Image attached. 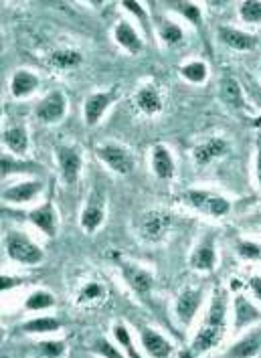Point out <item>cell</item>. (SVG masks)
I'll return each mask as SVG.
<instances>
[{
	"mask_svg": "<svg viewBox=\"0 0 261 358\" xmlns=\"http://www.w3.org/2000/svg\"><path fill=\"white\" fill-rule=\"evenodd\" d=\"M225 318H227V295H225V292L217 290L213 295L209 314L205 316V322H203L200 330L196 332L195 340H193L191 355H205L217 346L219 340L223 338V332H225Z\"/></svg>",
	"mask_w": 261,
	"mask_h": 358,
	"instance_id": "obj_1",
	"label": "cell"
},
{
	"mask_svg": "<svg viewBox=\"0 0 261 358\" xmlns=\"http://www.w3.org/2000/svg\"><path fill=\"white\" fill-rule=\"evenodd\" d=\"M4 247H6V255L22 265H39L45 259L43 249L35 245L24 233H8L4 239Z\"/></svg>",
	"mask_w": 261,
	"mask_h": 358,
	"instance_id": "obj_2",
	"label": "cell"
},
{
	"mask_svg": "<svg viewBox=\"0 0 261 358\" xmlns=\"http://www.w3.org/2000/svg\"><path fill=\"white\" fill-rule=\"evenodd\" d=\"M184 199L193 209L207 217H213V219H223L231 211V203L223 194L211 192V190H187Z\"/></svg>",
	"mask_w": 261,
	"mask_h": 358,
	"instance_id": "obj_3",
	"label": "cell"
},
{
	"mask_svg": "<svg viewBox=\"0 0 261 358\" xmlns=\"http://www.w3.org/2000/svg\"><path fill=\"white\" fill-rule=\"evenodd\" d=\"M171 225H173L171 212L162 211V209H152L140 217L138 233L146 243H160L166 237V233L171 231Z\"/></svg>",
	"mask_w": 261,
	"mask_h": 358,
	"instance_id": "obj_4",
	"label": "cell"
},
{
	"mask_svg": "<svg viewBox=\"0 0 261 358\" xmlns=\"http://www.w3.org/2000/svg\"><path fill=\"white\" fill-rule=\"evenodd\" d=\"M95 154L116 174H130L134 170V156L128 148L120 146V144H102L97 146Z\"/></svg>",
	"mask_w": 261,
	"mask_h": 358,
	"instance_id": "obj_5",
	"label": "cell"
},
{
	"mask_svg": "<svg viewBox=\"0 0 261 358\" xmlns=\"http://www.w3.org/2000/svg\"><path fill=\"white\" fill-rule=\"evenodd\" d=\"M118 95H120L118 89L91 93L84 104V120H86L87 126H97L102 122V118L106 116L108 107L118 100Z\"/></svg>",
	"mask_w": 261,
	"mask_h": 358,
	"instance_id": "obj_6",
	"label": "cell"
},
{
	"mask_svg": "<svg viewBox=\"0 0 261 358\" xmlns=\"http://www.w3.org/2000/svg\"><path fill=\"white\" fill-rule=\"evenodd\" d=\"M200 304H203V290L200 288H184L176 297V306H174L176 320L182 326H191Z\"/></svg>",
	"mask_w": 261,
	"mask_h": 358,
	"instance_id": "obj_7",
	"label": "cell"
},
{
	"mask_svg": "<svg viewBox=\"0 0 261 358\" xmlns=\"http://www.w3.org/2000/svg\"><path fill=\"white\" fill-rule=\"evenodd\" d=\"M104 219H106V201H104V194L100 190H93L91 196H89V201H87V205L84 207V211H81V219H79L81 229L87 233H95L102 227Z\"/></svg>",
	"mask_w": 261,
	"mask_h": 358,
	"instance_id": "obj_8",
	"label": "cell"
},
{
	"mask_svg": "<svg viewBox=\"0 0 261 358\" xmlns=\"http://www.w3.org/2000/svg\"><path fill=\"white\" fill-rule=\"evenodd\" d=\"M67 111V100L61 91H53L35 109V116L41 124H57Z\"/></svg>",
	"mask_w": 261,
	"mask_h": 358,
	"instance_id": "obj_9",
	"label": "cell"
},
{
	"mask_svg": "<svg viewBox=\"0 0 261 358\" xmlns=\"http://www.w3.org/2000/svg\"><path fill=\"white\" fill-rule=\"evenodd\" d=\"M57 162L59 170L63 176V182L73 187L79 180V172H81V154L75 146H57Z\"/></svg>",
	"mask_w": 261,
	"mask_h": 358,
	"instance_id": "obj_10",
	"label": "cell"
},
{
	"mask_svg": "<svg viewBox=\"0 0 261 358\" xmlns=\"http://www.w3.org/2000/svg\"><path fill=\"white\" fill-rule=\"evenodd\" d=\"M229 150V142L225 138H209L203 144H198L193 152L196 166H207L213 160H217L221 156H225Z\"/></svg>",
	"mask_w": 261,
	"mask_h": 358,
	"instance_id": "obj_11",
	"label": "cell"
},
{
	"mask_svg": "<svg viewBox=\"0 0 261 358\" xmlns=\"http://www.w3.org/2000/svg\"><path fill=\"white\" fill-rule=\"evenodd\" d=\"M41 190H43L41 180H26V182H19V185H13V187L4 189L2 201L10 203V205H24V203L33 201Z\"/></svg>",
	"mask_w": 261,
	"mask_h": 358,
	"instance_id": "obj_12",
	"label": "cell"
},
{
	"mask_svg": "<svg viewBox=\"0 0 261 358\" xmlns=\"http://www.w3.org/2000/svg\"><path fill=\"white\" fill-rule=\"evenodd\" d=\"M122 275H124V279L128 281V286H130V288L134 290V292H136V294L144 295V294H148V292L152 290L154 275L150 274L148 270L140 267V265L122 263Z\"/></svg>",
	"mask_w": 261,
	"mask_h": 358,
	"instance_id": "obj_13",
	"label": "cell"
},
{
	"mask_svg": "<svg viewBox=\"0 0 261 358\" xmlns=\"http://www.w3.org/2000/svg\"><path fill=\"white\" fill-rule=\"evenodd\" d=\"M140 342L144 346V352L154 358H166L173 355L171 342L152 328H140Z\"/></svg>",
	"mask_w": 261,
	"mask_h": 358,
	"instance_id": "obj_14",
	"label": "cell"
},
{
	"mask_svg": "<svg viewBox=\"0 0 261 358\" xmlns=\"http://www.w3.org/2000/svg\"><path fill=\"white\" fill-rule=\"evenodd\" d=\"M29 221L37 229H41L47 237L57 235V215H55V207H53L51 201H47L41 207H37V209L29 212Z\"/></svg>",
	"mask_w": 261,
	"mask_h": 358,
	"instance_id": "obj_15",
	"label": "cell"
},
{
	"mask_svg": "<svg viewBox=\"0 0 261 358\" xmlns=\"http://www.w3.org/2000/svg\"><path fill=\"white\" fill-rule=\"evenodd\" d=\"M217 33L219 39L233 51H251L258 45V39L251 33H245L233 26H219Z\"/></svg>",
	"mask_w": 261,
	"mask_h": 358,
	"instance_id": "obj_16",
	"label": "cell"
},
{
	"mask_svg": "<svg viewBox=\"0 0 261 358\" xmlns=\"http://www.w3.org/2000/svg\"><path fill=\"white\" fill-rule=\"evenodd\" d=\"M189 263L195 272H213L217 265V251H215L213 241L205 239L198 247H195V251L191 253Z\"/></svg>",
	"mask_w": 261,
	"mask_h": 358,
	"instance_id": "obj_17",
	"label": "cell"
},
{
	"mask_svg": "<svg viewBox=\"0 0 261 358\" xmlns=\"http://www.w3.org/2000/svg\"><path fill=\"white\" fill-rule=\"evenodd\" d=\"M113 39H116V42H118L124 51H128L132 55H138V53L142 51V47H144L140 35L136 33V29H134L128 21H120L116 24V29H113Z\"/></svg>",
	"mask_w": 261,
	"mask_h": 358,
	"instance_id": "obj_18",
	"label": "cell"
},
{
	"mask_svg": "<svg viewBox=\"0 0 261 358\" xmlns=\"http://www.w3.org/2000/svg\"><path fill=\"white\" fill-rule=\"evenodd\" d=\"M255 320H260V310L245 295H235V299H233V328L241 330V328L253 324Z\"/></svg>",
	"mask_w": 261,
	"mask_h": 358,
	"instance_id": "obj_19",
	"label": "cell"
},
{
	"mask_svg": "<svg viewBox=\"0 0 261 358\" xmlns=\"http://www.w3.org/2000/svg\"><path fill=\"white\" fill-rule=\"evenodd\" d=\"M136 107L144 114V116H156L162 111V98L158 93V89L154 85H142L136 91Z\"/></svg>",
	"mask_w": 261,
	"mask_h": 358,
	"instance_id": "obj_20",
	"label": "cell"
},
{
	"mask_svg": "<svg viewBox=\"0 0 261 358\" xmlns=\"http://www.w3.org/2000/svg\"><path fill=\"white\" fill-rule=\"evenodd\" d=\"M152 170L160 180H173L176 164L173 154L166 146H154L152 150Z\"/></svg>",
	"mask_w": 261,
	"mask_h": 358,
	"instance_id": "obj_21",
	"label": "cell"
},
{
	"mask_svg": "<svg viewBox=\"0 0 261 358\" xmlns=\"http://www.w3.org/2000/svg\"><path fill=\"white\" fill-rule=\"evenodd\" d=\"M37 87H39V77L35 73L26 71V69L17 71L13 75V79H10V93L15 98H19V100L33 95L37 91Z\"/></svg>",
	"mask_w": 261,
	"mask_h": 358,
	"instance_id": "obj_22",
	"label": "cell"
},
{
	"mask_svg": "<svg viewBox=\"0 0 261 358\" xmlns=\"http://www.w3.org/2000/svg\"><path fill=\"white\" fill-rule=\"evenodd\" d=\"M81 63H84V55L75 49H57L49 55V65L59 69V71L75 69Z\"/></svg>",
	"mask_w": 261,
	"mask_h": 358,
	"instance_id": "obj_23",
	"label": "cell"
},
{
	"mask_svg": "<svg viewBox=\"0 0 261 358\" xmlns=\"http://www.w3.org/2000/svg\"><path fill=\"white\" fill-rule=\"evenodd\" d=\"M156 29H158L160 41L164 42V45H168V47H176V45H180V42L184 41V31L176 22L168 21V19L158 17Z\"/></svg>",
	"mask_w": 261,
	"mask_h": 358,
	"instance_id": "obj_24",
	"label": "cell"
},
{
	"mask_svg": "<svg viewBox=\"0 0 261 358\" xmlns=\"http://www.w3.org/2000/svg\"><path fill=\"white\" fill-rule=\"evenodd\" d=\"M2 142L6 144V148H10V152L22 156L29 150V132L22 126L8 127L2 136Z\"/></svg>",
	"mask_w": 261,
	"mask_h": 358,
	"instance_id": "obj_25",
	"label": "cell"
},
{
	"mask_svg": "<svg viewBox=\"0 0 261 358\" xmlns=\"http://www.w3.org/2000/svg\"><path fill=\"white\" fill-rule=\"evenodd\" d=\"M260 350H261L260 332H253V334H247L245 338H241L235 346H231V348L227 350V355H229V357L245 358V357H255V355H260Z\"/></svg>",
	"mask_w": 261,
	"mask_h": 358,
	"instance_id": "obj_26",
	"label": "cell"
},
{
	"mask_svg": "<svg viewBox=\"0 0 261 358\" xmlns=\"http://www.w3.org/2000/svg\"><path fill=\"white\" fill-rule=\"evenodd\" d=\"M166 4L173 8L176 15H180L182 19L195 24V26H203V13L191 0H166Z\"/></svg>",
	"mask_w": 261,
	"mask_h": 358,
	"instance_id": "obj_27",
	"label": "cell"
},
{
	"mask_svg": "<svg viewBox=\"0 0 261 358\" xmlns=\"http://www.w3.org/2000/svg\"><path fill=\"white\" fill-rule=\"evenodd\" d=\"M221 98L225 100V104L235 109L245 106V100H243V91H241L239 81L235 77H225L221 81Z\"/></svg>",
	"mask_w": 261,
	"mask_h": 358,
	"instance_id": "obj_28",
	"label": "cell"
},
{
	"mask_svg": "<svg viewBox=\"0 0 261 358\" xmlns=\"http://www.w3.org/2000/svg\"><path fill=\"white\" fill-rule=\"evenodd\" d=\"M59 328H61V322L51 316L33 318L22 324V332L26 334H47V332H57Z\"/></svg>",
	"mask_w": 261,
	"mask_h": 358,
	"instance_id": "obj_29",
	"label": "cell"
},
{
	"mask_svg": "<svg viewBox=\"0 0 261 358\" xmlns=\"http://www.w3.org/2000/svg\"><path fill=\"white\" fill-rule=\"evenodd\" d=\"M180 75L191 84H205L209 77V69L203 61H189L187 65H182Z\"/></svg>",
	"mask_w": 261,
	"mask_h": 358,
	"instance_id": "obj_30",
	"label": "cell"
},
{
	"mask_svg": "<svg viewBox=\"0 0 261 358\" xmlns=\"http://www.w3.org/2000/svg\"><path fill=\"white\" fill-rule=\"evenodd\" d=\"M55 306V297L45 292V290H37L26 297L24 302V308L31 310V312H37V310H47V308H53Z\"/></svg>",
	"mask_w": 261,
	"mask_h": 358,
	"instance_id": "obj_31",
	"label": "cell"
},
{
	"mask_svg": "<svg viewBox=\"0 0 261 358\" xmlns=\"http://www.w3.org/2000/svg\"><path fill=\"white\" fill-rule=\"evenodd\" d=\"M239 19L247 24H260L261 0H243L239 4Z\"/></svg>",
	"mask_w": 261,
	"mask_h": 358,
	"instance_id": "obj_32",
	"label": "cell"
},
{
	"mask_svg": "<svg viewBox=\"0 0 261 358\" xmlns=\"http://www.w3.org/2000/svg\"><path fill=\"white\" fill-rule=\"evenodd\" d=\"M122 6L130 13L132 17L136 19V21L142 24V29L146 31V33H150V29H152V24H150V17H148V10L138 2V0H122Z\"/></svg>",
	"mask_w": 261,
	"mask_h": 358,
	"instance_id": "obj_33",
	"label": "cell"
},
{
	"mask_svg": "<svg viewBox=\"0 0 261 358\" xmlns=\"http://www.w3.org/2000/svg\"><path fill=\"white\" fill-rule=\"evenodd\" d=\"M106 297V288L102 286V283H97V281H91V283H87L86 288H81V292H79V304H97V302H102Z\"/></svg>",
	"mask_w": 261,
	"mask_h": 358,
	"instance_id": "obj_34",
	"label": "cell"
},
{
	"mask_svg": "<svg viewBox=\"0 0 261 358\" xmlns=\"http://www.w3.org/2000/svg\"><path fill=\"white\" fill-rule=\"evenodd\" d=\"M2 178L10 176L13 172H33L37 170V164L33 162H19V160H13L8 154H2Z\"/></svg>",
	"mask_w": 261,
	"mask_h": 358,
	"instance_id": "obj_35",
	"label": "cell"
},
{
	"mask_svg": "<svg viewBox=\"0 0 261 358\" xmlns=\"http://www.w3.org/2000/svg\"><path fill=\"white\" fill-rule=\"evenodd\" d=\"M237 255L245 261H260L261 245L253 243V241H239L237 243Z\"/></svg>",
	"mask_w": 261,
	"mask_h": 358,
	"instance_id": "obj_36",
	"label": "cell"
},
{
	"mask_svg": "<svg viewBox=\"0 0 261 358\" xmlns=\"http://www.w3.org/2000/svg\"><path fill=\"white\" fill-rule=\"evenodd\" d=\"M113 336L118 340V344L126 350L128 357H138V352L132 348V336L124 324H116V326H113Z\"/></svg>",
	"mask_w": 261,
	"mask_h": 358,
	"instance_id": "obj_37",
	"label": "cell"
},
{
	"mask_svg": "<svg viewBox=\"0 0 261 358\" xmlns=\"http://www.w3.org/2000/svg\"><path fill=\"white\" fill-rule=\"evenodd\" d=\"M39 352H41L43 357L57 358L65 352V344H63L61 340H43V342L39 344Z\"/></svg>",
	"mask_w": 261,
	"mask_h": 358,
	"instance_id": "obj_38",
	"label": "cell"
},
{
	"mask_svg": "<svg viewBox=\"0 0 261 358\" xmlns=\"http://www.w3.org/2000/svg\"><path fill=\"white\" fill-rule=\"evenodd\" d=\"M97 355H102V357H109V358H118L120 357V350L118 348H113L111 346V342H108L106 338H102V340H97V344H95V348H93Z\"/></svg>",
	"mask_w": 261,
	"mask_h": 358,
	"instance_id": "obj_39",
	"label": "cell"
},
{
	"mask_svg": "<svg viewBox=\"0 0 261 358\" xmlns=\"http://www.w3.org/2000/svg\"><path fill=\"white\" fill-rule=\"evenodd\" d=\"M22 279H13V275H2V281H0V288L2 292H10L13 288L21 286Z\"/></svg>",
	"mask_w": 261,
	"mask_h": 358,
	"instance_id": "obj_40",
	"label": "cell"
},
{
	"mask_svg": "<svg viewBox=\"0 0 261 358\" xmlns=\"http://www.w3.org/2000/svg\"><path fill=\"white\" fill-rule=\"evenodd\" d=\"M249 290H251V294L255 295L258 299H261V277L260 275H253L251 279H249Z\"/></svg>",
	"mask_w": 261,
	"mask_h": 358,
	"instance_id": "obj_41",
	"label": "cell"
},
{
	"mask_svg": "<svg viewBox=\"0 0 261 358\" xmlns=\"http://www.w3.org/2000/svg\"><path fill=\"white\" fill-rule=\"evenodd\" d=\"M255 174H258V185L261 189V138L258 142V160H255Z\"/></svg>",
	"mask_w": 261,
	"mask_h": 358,
	"instance_id": "obj_42",
	"label": "cell"
},
{
	"mask_svg": "<svg viewBox=\"0 0 261 358\" xmlns=\"http://www.w3.org/2000/svg\"><path fill=\"white\" fill-rule=\"evenodd\" d=\"M205 2H209L211 6H221V4H223L225 0H205Z\"/></svg>",
	"mask_w": 261,
	"mask_h": 358,
	"instance_id": "obj_43",
	"label": "cell"
},
{
	"mask_svg": "<svg viewBox=\"0 0 261 358\" xmlns=\"http://www.w3.org/2000/svg\"><path fill=\"white\" fill-rule=\"evenodd\" d=\"M86 2H89V4H93V6H102L106 0H86Z\"/></svg>",
	"mask_w": 261,
	"mask_h": 358,
	"instance_id": "obj_44",
	"label": "cell"
},
{
	"mask_svg": "<svg viewBox=\"0 0 261 358\" xmlns=\"http://www.w3.org/2000/svg\"><path fill=\"white\" fill-rule=\"evenodd\" d=\"M260 124H261V116L258 118V120H255V126H260Z\"/></svg>",
	"mask_w": 261,
	"mask_h": 358,
	"instance_id": "obj_45",
	"label": "cell"
},
{
	"mask_svg": "<svg viewBox=\"0 0 261 358\" xmlns=\"http://www.w3.org/2000/svg\"><path fill=\"white\" fill-rule=\"evenodd\" d=\"M13 2H17V0H13Z\"/></svg>",
	"mask_w": 261,
	"mask_h": 358,
	"instance_id": "obj_46",
	"label": "cell"
}]
</instances>
